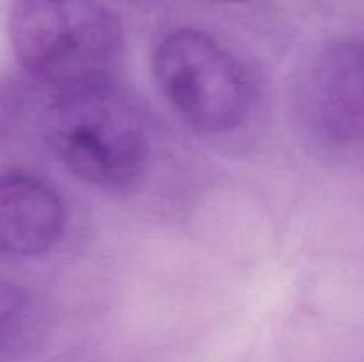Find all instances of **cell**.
Wrapping results in <instances>:
<instances>
[{
    "label": "cell",
    "mask_w": 364,
    "mask_h": 362,
    "mask_svg": "<svg viewBox=\"0 0 364 362\" xmlns=\"http://www.w3.org/2000/svg\"><path fill=\"white\" fill-rule=\"evenodd\" d=\"M66 206L46 181L31 174L0 176V256L38 258L66 231Z\"/></svg>",
    "instance_id": "5b68a950"
},
{
    "label": "cell",
    "mask_w": 364,
    "mask_h": 362,
    "mask_svg": "<svg viewBox=\"0 0 364 362\" xmlns=\"http://www.w3.org/2000/svg\"><path fill=\"white\" fill-rule=\"evenodd\" d=\"M302 116L333 146L364 144V39H345L316 53L299 84Z\"/></svg>",
    "instance_id": "277c9868"
},
{
    "label": "cell",
    "mask_w": 364,
    "mask_h": 362,
    "mask_svg": "<svg viewBox=\"0 0 364 362\" xmlns=\"http://www.w3.org/2000/svg\"><path fill=\"white\" fill-rule=\"evenodd\" d=\"M9 39L20 66L57 92L109 85L124 32L98 0H13Z\"/></svg>",
    "instance_id": "6da1fadb"
},
{
    "label": "cell",
    "mask_w": 364,
    "mask_h": 362,
    "mask_svg": "<svg viewBox=\"0 0 364 362\" xmlns=\"http://www.w3.org/2000/svg\"><path fill=\"white\" fill-rule=\"evenodd\" d=\"M28 297L20 286L0 279V350L11 343L23 327Z\"/></svg>",
    "instance_id": "8992f818"
},
{
    "label": "cell",
    "mask_w": 364,
    "mask_h": 362,
    "mask_svg": "<svg viewBox=\"0 0 364 362\" xmlns=\"http://www.w3.org/2000/svg\"><path fill=\"white\" fill-rule=\"evenodd\" d=\"M45 135L75 177L103 192L134 190L148 170L144 124L110 84L57 92L45 114Z\"/></svg>",
    "instance_id": "7a4b0ae2"
},
{
    "label": "cell",
    "mask_w": 364,
    "mask_h": 362,
    "mask_svg": "<svg viewBox=\"0 0 364 362\" xmlns=\"http://www.w3.org/2000/svg\"><path fill=\"white\" fill-rule=\"evenodd\" d=\"M151 66L174 112L199 133H231L251 114V75L206 32L192 27L169 32L156 45Z\"/></svg>",
    "instance_id": "3957f363"
},
{
    "label": "cell",
    "mask_w": 364,
    "mask_h": 362,
    "mask_svg": "<svg viewBox=\"0 0 364 362\" xmlns=\"http://www.w3.org/2000/svg\"><path fill=\"white\" fill-rule=\"evenodd\" d=\"M212 2H220V4H242V2H249V0H212Z\"/></svg>",
    "instance_id": "ba28073f"
},
{
    "label": "cell",
    "mask_w": 364,
    "mask_h": 362,
    "mask_svg": "<svg viewBox=\"0 0 364 362\" xmlns=\"http://www.w3.org/2000/svg\"><path fill=\"white\" fill-rule=\"evenodd\" d=\"M28 98V87L20 78L0 80V141L14 126L25 102Z\"/></svg>",
    "instance_id": "52a82bcc"
}]
</instances>
